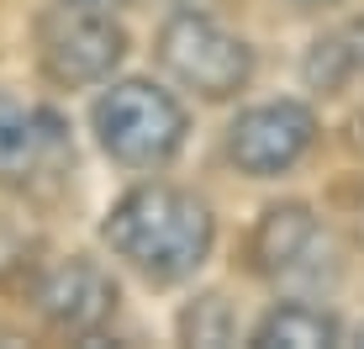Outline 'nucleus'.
I'll return each mask as SVG.
<instances>
[{
  "label": "nucleus",
  "instance_id": "39448f33",
  "mask_svg": "<svg viewBox=\"0 0 364 349\" xmlns=\"http://www.w3.org/2000/svg\"><path fill=\"white\" fill-rule=\"evenodd\" d=\"M74 170V138L64 117L0 90V191L37 196Z\"/></svg>",
  "mask_w": 364,
  "mask_h": 349
},
{
  "label": "nucleus",
  "instance_id": "0eeeda50",
  "mask_svg": "<svg viewBox=\"0 0 364 349\" xmlns=\"http://www.w3.org/2000/svg\"><path fill=\"white\" fill-rule=\"evenodd\" d=\"M317 143V111L306 101H259L228 127V165L248 180L291 174Z\"/></svg>",
  "mask_w": 364,
  "mask_h": 349
},
{
  "label": "nucleus",
  "instance_id": "423d86ee",
  "mask_svg": "<svg viewBox=\"0 0 364 349\" xmlns=\"http://www.w3.org/2000/svg\"><path fill=\"white\" fill-rule=\"evenodd\" d=\"M27 302L53 333H64V339H95L117 318L122 291H117V281H111V270L100 259L69 254V259H53V265L37 270Z\"/></svg>",
  "mask_w": 364,
  "mask_h": 349
},
{
  "label": "nucleus",
  "instance_id": "f8f14e48",
  "mask_svg": "<svg viewBox=\"0 0 364 349\" xmlns=\"http://www.w3.org/2000/svg\"><path fill=\"white\" fill-rule=\"evenodd\" d=\"M343 43H348V53H354V69H364V21H348Z\"/></svg>",
  "mask_w": 364,
  "mask_h": 349
},
{
  "label": "nucleus",
  "instance_id": "2eb2a0df",
  "mask_svg": "<svg viewBox=\"0 0 364 349\" xmlns=\"http://www.w3.org/2000/svg\"><path fill=\"white\" fill-rule=\"evenodd\" d=\"M354 344H364V328H354Z\"/></svg>",
  "mask_w": 364,
  "mask_h": 349
},
{
  "label": "nucleus",
  "instance_id": "1a4fd4ad",
  "mask_svg": "<svg viewBox=\"0 0 364 349\" xmlns=\"http://www.w3.org/2000/svg\"><path fill=\"white\" fill-rule=\"evenodd\" d=\"M254 349H328L343 344V323L317 302H274L248 333Z\"/></svg>",
  "mask_w": 364,
  "mask_h": 349
},
{
  "label": "nucleus",
  "instance_id": "6e6552de",
  "mask_svg": "<svg viewBox=\"0 0 364 349\" xmlns=\"http://www.w3.org/2000/svg\"><path fill=\"white\" fill-rule=\"evenodd\" d=\"M338 265L333 259V244H328V228L311 207L301 202H280L269 207L264 217L254 222L248 233V270L259 281H274V286H322V276Z\"/></svg>",
  "mask_w": 364,
  "mask_h": 349
},
{
  "label": "nucleus",
  "instance_id": "f03ea898",
  "mask_svg": "<svg viewBox=\"0 0 364 349\" xmlns=\"http://www.w3.org/2000/svg\"><path fill=\"white\" fill-rule=\"evenodd\" d=\"M95 143L106 148L111 165L122 170H164L185 148L191 117H185L180 95L154 80H106V90L90 106Z\"/></svg>",
  "mask_w": 364,
  "mask_h": 349
},
{
  "label": "nucleus",
  "instance_id": "f257e3e1",
  "mask_svg": "<svg viewBox=\"0 0 364 349\" xmlns=\"http://www.w3.org/2000/svg\"><path fill=\"white\" fill-rule=\"evenodd\" d=\"M100 239L148 286H180L211 259L217 217H211V207L200 196L164 185V180H148L111 202L106 222H100Z\"/></svg>",
  "mask_w": 364,
  "mask_h": 349
},
{
  "label": "nucleus",
  "instance_id": "9b49d317",
  "mask_svg": "<svg viewBox=\"0 0 364 349\" xmlns=\"http://www.w3.org/2000/svg\"><path fill=\"white\" fill-rule=\"evenodd\" d=\"M306 85L311 90H322V95H338L348 80H354V53H348V43H343V32H333V37H317L311 43V53H306Z\"/></svg>",
  "mask_w": 364,
  "mask_h": 349
},
{
  "label": "nucleus",
  "instance_id": "4468645a",
  "mask_svg": "<svg viewBox=\"0 0 364 349\" xmlns=\"http://www.w3.org/2000/svg\"><path fill=\"white\" fill-rule=\"evenodd\" d=\"M291 6H306V11H322V6H338V0H291Z\"/></svg>",
  "mask_w": 364,
  "mask_h": 349
},
{
  "label": "nucleus",
  "instance_id": "20e7f679",
  "mask_svg": "<svg viewBox=\"0 0 364 349\" xmlns=\"http://www.w3.org/2000/svg\"><path fill=\"white\" fill-rule=\"evenodd\" d=\"M159 64L174 85L196 90L200 101H232L254 80V48L206 11H174L154 43Z\"/></svg>",
  "mask_w": 364,
  "mask_h": 349
},
{
  "label": "nucleus",
  "instance_id": "7ed1b4c3",
  "mask_svg": "<svg viewBox=\"0 0 364 349\" xmlns=\"http://www.w3.org/2000/svg\"><path fill=\"white\" fill-rule=\"evenodd\" d=\"M32 53L48 85L58 90H95L127 58V32L117 11H95L80 0H53L32 21Z\"/></svg>",
  "mask_w": 364,
  "mask_h": 349
},
{
  "label": "nucleus",
  "instance_id": "ddd939ff",
  "mask_svg": "<svg viewBox=\"0 0 364 349\" xmlns=\"http://www.w3.org/2000/svg\"><path fill=\"white\" fill-rule=\"evenodd\" d=\"M80 6H95V11H127L137 0H80Z\"/></svg>",
  "mask_w": 364,
  "mask_h": 349
},
{
  "label": "nucleus",
  "instance_id": "9d476101",
  "mask_svg": "<svg viewBox=\"0 0 364 349\" xmlns=\"http://www.w3.org/2000/svg\"><path fill=\"white\" fill-rule=\"evenodd\" d=\"M180 339L185 344H206V349L237 344V313H232V302L222 291L196 296V302L180 313Z\"/></svg>",
  "mask_w": 364,
  "mask_h": 349
}]
</instances>
